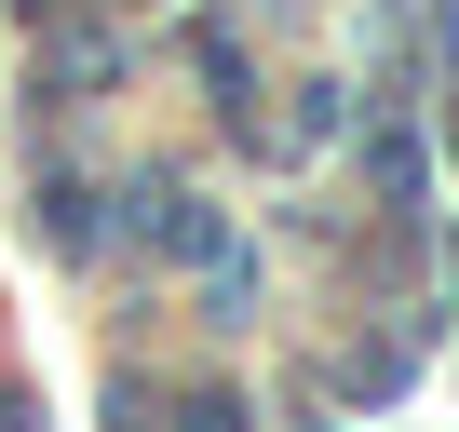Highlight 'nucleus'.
<instances>
[{
  "label": "nucleus",
  "instance_id": "1",
  "mask_svg": "<svg viewBox=\"0 0 459 432\" xmlns=\"http://www.w3.org/2000/svg\"><path fill=\"white\" fill-rule=\"evenodd\" d=\"M176 432H244V405L230 392H176Z\"/></svg>",
  "mask_w": 459,
  "mask_h": 432
},
{
  "label": "nucleus",
  "instance_id": "2",
  "mask_svg": "<svg viewBox=\"0 0 459 432\" xmlns=\"http://www.w3.org/2000/svg\"><path fill=\"white\" fill-rule=\"evenodd\" d=\"M28 14H55V0H28Z\"/></svg>",
  "mask_w": 459,
  "mask_h": 432
}]
</instances>
